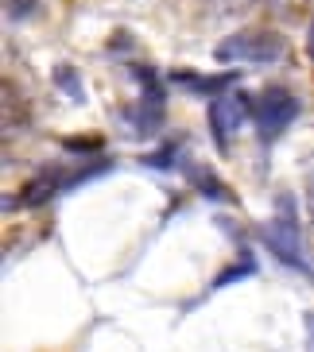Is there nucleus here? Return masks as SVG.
<instances>
[{"label": "nucleus", "instance_id": "nucleus-1", "mask_svg": "<svg viewBox=\"0 0 314 352\" xmlns=\"http://www.w3.org/2000/svg\"><path fill=\"white\" fill-rule=\"evenodd\" d=\"M260 232H264V244H268V252H272L275 259H283L287 267L303 271V275H311V279H314V271L306 267V256H303L299 213H295V197H291V194H280V197H275V217L268 221Z\"/></svg>", "mask_w": 314, "mask_h": 352}, {"label": "nucleus", "instance_id": "nucleus-2", "mask_svg": "<svg viewBox=\"0 0 314 352\" xmlns=\"http://www.w3.org/2000/svg\"><path fill=\"white\" fill-rule=\"evenodd\" d=\"M218 63H280L287 54V43L275 32H237L218 43Z\"/></svg>", "mask_w": 314, "mask_h": 352}, {"label": "nucleus", "instance_id": "nucleus-3", "mask_svg": "<svg viewBox=\"0 0 314 352\" xmlns=\"http://www.w3.org/2000/svg\"><path fill=\"white\" fill-rule=\"evenodd\" d=\"M252 113H256V101H249L237 85L225 89L221 97H213V101H209V132H213L218 147H229V135L237 132Z\"/></svg>", "mask_w": 314, "mask_h": 352}, {"label": "nucleus", "instance_id": "nucleus-4", "mask_svg": "<svg viewBox=\"0 0 314 352\" xmlns=\"http://www.w3.org/2000/svg\"><path fill=\"white\" fill-rule=\"evenodd\" d=\"M295 116H299V101H295V94H287V89H264V94L256 97L252 120H256L264 140H275L280 132H287V124H291Z\"/></svg>", "mask_w": 314, "mask_h": 352}, {"label": "nucleus", "instance_id": "nucleus-5", "mask_svg": "<svg viewBox=\"0 0 314 352\" xmlns=\"http://www.w3.org/2000/svg\"><path fill=\"white\" fill-rule=\"evenodd\" d=\"M171 85H182L194 97H221L225 89L237 85V74H190V70H175Z\"/></svg>", "mask_w": 314, "mask_h": 352}, {"label": "nucleus", "instance_id": "nucleus-6", "mask_svg": "<svg viewBox=\"0 0 314 352\" xmlns=\"http://www.w3.org/2000/svg\"><path fill=\"white\" fill-rule=\"evenodd\" d=\"M187 175L194 178V186H198L202 197H209V201H221V206H233V194L225 190V182H221L218 175H209V170H198V166H187Z\"/></svg>", "mask_w": 314, "mask_h": 352}, {"label": "nucleus", "instance_id": "nucleus-7", "mask_svg": "<svg viewBox=\"0 0 314 352\" xmlns=\"http://www.w3.org/2000/svg\"><path fill=\"white\" fill-rule=\"evenodd\" d=\"M51 78H54V85H59V89H63V94L70 97V101H78V104L85 101V82H82V74L74 70L70 63L54 66V74H51Z\"/></svg>", "mask_w": 314, "mask_h": 352}, {"label": "nucleus", "instance_id": "nucleus-8", "mask_svg": "<svg viewBox=\"0 0 314 352\" xmlns=\"http://www.w3.org/2000/svg\"><path fill=\"white\" fill-rule=\"evenodd\" d=\"M59 190V175H39L28 182V190L20 194L23 206H43V201H51V194Z\"/></svg>", "mask_w": 314, "mask_h": 352}, {"label": "nucleus", "instance_id": "nucleus-9", "mask_svg": "<svg viewBox=\"0 0 314 352\" xmlns=\"http://www.w3.org/2000/svg\"><path fill=\"white\" fill-rule=\"evenodd\" d=\"M241 275H256V259H252V252H249V248L241 252V263L225 267V271L218 275V279H213V287H229V283H237Z\"/></svg>", "mask_w": 314, "mask_h": 352}, {"label": "nucleus", "instance_id": "nucleus-10", "mask_svg": "<svg viewBox=\"0 0 314 352\" xmlns=\"http://www.w3.org/2000/svg\"><path fill=\"white\" fill-rule=\"evenodd\" d=\"M66 147H70V151H97L101 140H66Z\"/></svg>", "mask_w": 314, "mask_h": 352}, {"label": "nucleus", "instance_id": "nucleus-11", "mask_svg": "<svg viewBox=\"0 0 314 352\" xmlns=\"http://www.w3.org/2000/svg\"><path fill=\"white\" fill-rule=\"evenodd\" d=\"M303 325H306V352H314V310L303 314Z\"/></svg>", "mask_w": 314, "mask_h": 352}, {"label": "nucleus", "instance_id": "nucleus-12", "mask_svg": "<svg viewBox=\"0 0 314 352\" xmlns=\"http://www.w3.org/2000/svg\"><path fill=\"white\" fill-rule=\"evenodd\" d=\"M306 51L314 54V23H311V35H306Z\"/></svg>", "mask_w": 314, "mask_h": 352}]
</instances>
